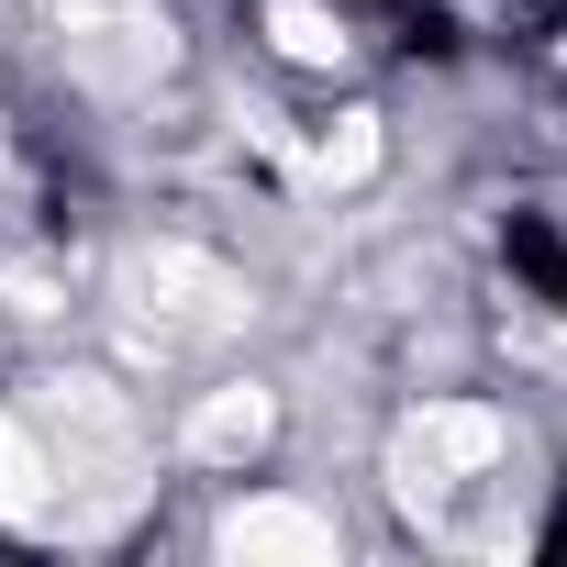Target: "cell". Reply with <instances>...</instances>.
<instances>
[{
  "label": "cell",
  "instance_id": "1",
  "mask_svg": "<svg viewBox=\"0 0 567 567\" xmlns=\"http://www.w3.org/2000/svg\"><path fill=\"white\" fill-rule=\"evenodd\" d=\"M145 489V423L112 379H34L0 412V512L45 534H101Z\"/></svg>",
  "mask_w": 567,
  "mask_h": 567
},
{
  "label": "cell",
  "instance_id": "2",
  "mask_svg": "<svg viewBox=\"0 0 567 567\" xmlns=\"http://www.w3.org/2000/svg\"><path fill=\"white\" fill-rule=\"evenodd\" d=\"M501 467H512V423L478 412V401H423L401 423V445H390V489L434 534H467V501L501 489Z\"/></svg>",
  "mask_w": 567,
  "mask_h": 567
},
{
  "label": "cell",
  "instance_id": "3",
  "mask_svg": "<svg viewBox=\"0 0 567 567\" xmlns=\"http://www.w3.org/2000/svg\"><path fill=\"white\" fill-rule=\"evenodd\" d=\"M123 312H134L156 346H212V334H245L256 290H245V278H234L212 245L156 234V245H134V256H123Z\"/></svg>",
  "mask_w": 567,
  "mask_h": 567
},
{
  "label": "cell",
  "instance_id": "4",
  "mask_svg": "<svg viewBox=\"0 0 567 567\" xmlns=\"http://www.w3.org/2000/svg\"><path fill=\"white\" fill-rule=\"evenodd\" d=\"M68 79L79 90H101V101H134V90H156L167 79V23L145 12V0H90V12H68Z\"/></svg>",
  "mask_w": 567,
  "mask_h": 567
},
{
  "label": "cell",
  "instance_id": "5",
  "mask_svg": "<svg viewBox=\"0 0 567 567\" xmlns=\"http://www.w3.org/2000/svg\"><path fill=\"white\" fill-rule=\"evenodd\" d=\"M223 556H245V567H267V556L323 567V556H334V523L301 512V501H245V512H223Z\"/></svg>",
  "mask_w": 567,
  "mask_h": 567
},
{
  "label": "cell",
  "instance_id": "6",
  "mask_svg": "<svg viewBox=\"0 0 567 567\" xmlns=\"http://www.w3.org/2000/svg\"><path fill=\"white\" fill-rule=\"evenodd\" d=\"M267 423H278V401H267L256 379H234V390H212V401L189 412V434H178V445H189L200 467H245V456L267 445Z\"/></svg>",
  "mask_w": 567,
  "mask_h": 567
},
{
  "label": "cell",
  "instance_id": "7",
  "mask_svg": "<svg viewBox=\"0 0 567 567\" xmlns=\"http://www.w3.org/2000/svg\"><path fill=\"white\" fill-rule=\"evenodd\" d=\"M267 34H278V56H301V68H334V56H346V23H334V12H312V0H278Z\"/></svg>",
  "mask_w": 567,
  "mask_h": 567
},
{
  "label": "cell",
  "instance_id": "8",
  "mask_svg": "<svg viewBox=\"0 0 567 567\" xmlns=\"http://www.w3.org/2000/svg\"><path fill=\"white\" fill-rule=\"evenodd\" d=\"M368 167H379V123H368V112H346V123L312 145V178H323V189H357Z\"/></svg>",
  "mask_w": 567,
  "mask_h": 567
}]
</instances>
